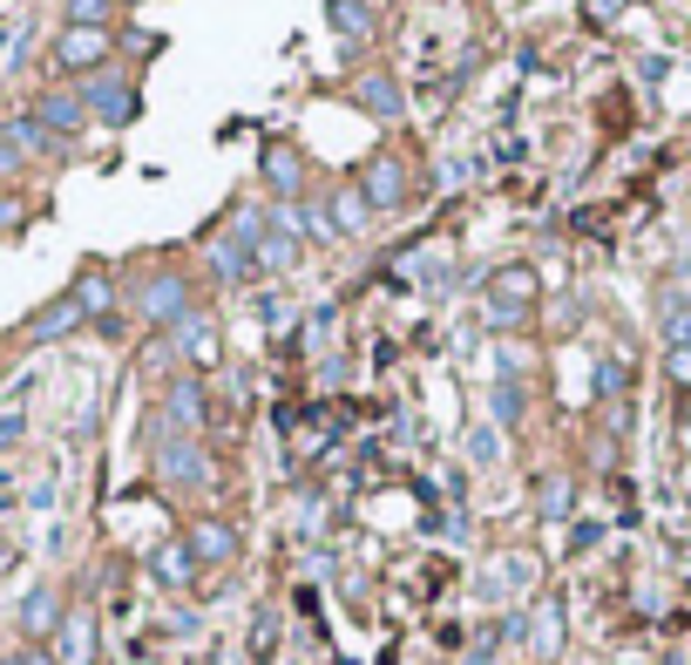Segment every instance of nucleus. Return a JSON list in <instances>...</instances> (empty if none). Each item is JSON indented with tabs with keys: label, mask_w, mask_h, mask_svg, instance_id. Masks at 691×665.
<instances>
[{
	"label": "nucleus",
	"mask_w": 691,
	"mask_h": 665,
	"mask_svg": "<svg viewBox=\"0 0 691 665\" xmlns=\"http://www.w3.org/2000/svg\"><path fill=\"white\" fill-rule=\"evenodd\" d=\"M8 231H21V204H14V198H0V239H8Z\"/></svg>",
	"instance_id": "cd10ccee"
},
{
	"label": "nucleus",
	"mask_w": 691,
	"mask_h": 665,
	"mask_svg": "<svg viewBox=\"0 0 691 665\" xmlns=\"http://www.w3.org/2000/svg\"><path fill=\"white\" fill-rule=\"evenodd\" d=\"M528 306H536V271H528V265L488 271V320H495V326H522Z\"/></svg>",
	"instance_id": "39448f33"
},
{
	"label": "nucleus",
	"mask_w": 691,
	"mask_h": 665,
	"mask_svg": "<svg viewBox=\"0 0 691 665\" xmlns=\"http://www.w3.org/2000/svg\"><path fill=\"white\" fill-rule=\"evenodd\" d=\"M34 123L41 130H62V136H75V130H89V102H81V96H68V89H48V96H41L34 102Z\"/></svg>",
	"instance_id": "9b49d317"
},
{
	"label": "nucleus",
	"mask_w": 691,
	"mask_h": 665,
	"mask_svg": "<svg viewBox=\"0 0 691 665\" xmlns=\"http://www.w3.org/2000/svg\"><path fill=\"white\" fill-rule=\"evenodd\" d=\"M55 665H96V618H89V611H68V618H62Z\"/></svg>",
	"instance_id": "ddd939ff"
},
{
	"label": "nucleus",
	"mask_w": 691,
	"mask_h": 665,
	"mask_svg": "<svg viewBox=\"0 0 691 665\" xmlns=\"http://www.w3.org/2000/svg\"><path fill=\"white\" fill-rule=\"evenodd\" d=\"M14 170H21V149H14V143H0V177H14Z\"/></svg>",
	"instance_id": "c85d7f7f"
},
{
	"label": "nucleus",
	"mask_w": 691,
	"mask_h": 665,
	"mask_svg": "<svg viewBox=\"0 0 691 665\" xmlns=\"http://www.w3.org/2000/svg\"><path fill=\"white\" fill-rule=\"evenodd\" d=\"M183 543H190L197 564H231V557H237V530H231L224 517H197Z\"/></svg>",
	"instance_id": "9d476101"
},
{
	"label": "nucleus",
	"mask_w": 691,
	"mask_h": 665,
	"mask_svg": "<svg viewBox=\"0 0 691 665\" xmlns=\"http://www.w3.org/2000/svg\"><path fill=\"white\" fill-rule=\"evenodd\" d=\"M374 204H366V190H359V177H339L333 190H325V224L339 231V239H366L374 231Z\"/></svg>",
	"instance_id": "423d86ee"
},
{
	"label": "nucleus",
	"mask_w": 691,
	"mask_h": 665,
	"mask_svg": "<svg viewBox=\"0 0 691 665\" xmlns=\"http://www.w3.org/2000/svg\"><path fill=\"white\" fill-rule=\"evenodd\" d=\"M190 570H197L190 543H163V551H156V577L170 584V591H183V584H190Z\"/></svg>",
	"instance_id": "6ab92c4d"
},
{
	"label": "nucleus",
	"mask_w": 691,
	"mask_h": 665,
	"mask_svg": "<svg viewBox=\"0 0 691 665\" xmlns=\"http://www.w3.org/2000/svg\"><path fill=\"white\" fill-rule=\"evenodd\" d=\"M325 27L353 42V34H366V27H374V8H366V0H325Z\"/></svg>",
	"instance_id": "a211bd4d"
},
{
	"label": "nucleus",
	"mask_w": 691,
	"mask_h": 665,
	"mask_svg": "<svg viewBox=\"0 0 691 665\" xmlns=\"http://www.w3.org/2000/svg\"><path fill=\"white\" fill-rule=\"evenodd\" d=\"M55 62L62 68H102L109 62V27H68L55 42Z\"/></svg>",
	"instance_id": "f8f14e48"
},
{
	"label": "nucleus",
	"mask_w": 691,
	"mask_h": 665,
	"mask_svg": "<svg viewBox=\"0 0 691 665\" xmlns=\"http://www.w3.org/2000/svg\"><path fill=\"white\" fill-rule=\"evenodd\" d=\"M14 435H21V414H8V421H0V448H8Z\"/></svg>",
	"instance_id": "7c9ffc66"
},
{
	"label": "nucleus",
	"mask_w": 691,
	"mask_h": 665,
	"mask_svg": "<svg viewBox=\"0 0 691 665\" xmlns=\"http://www.w3.org/2000/svg\"><path fill=\"white\" fill-rule=\"evenodd\" d=\"M81 102H89L96 123H136V82L130 75H89V82H81Z\"/></svg>",
	"instance_id": "6e6552de"
},
{
	"label": "nucleus",
	"mask_w": 691,
	"mask_h": 665,
	"mask_svg": "<svg viewBox=\"0 0 691 665\" xmlns=\"http://www.w3.org/2000/svg\"><path fill=\"white\" fill-rule=\"evenodd\" d=\"M203 421H211V395H203V380L197 374L170 380V395H163V428H170V435H203Z\"/></svg>",
	"instance_id": "0eeeda50"
},
{
	"label": "nucleus",
	"mask_w": 691,
	"mask_h": 665,
	"mask_svg": "<svg viewBox=\"0 0 691 665\" xmlns=\"http://www.w3.org/2000/svg\"><path fill=\"white\" fill-rule=\"evenodd\" d=\"M130 306H136V320H149V326H177L183 312H197V292H190V279L183 271H149V279L130 292Z\"/></svg>",
	"instance_id": "7ed1b4c3"
},
{
	"label": "nucleus",
	"mask_w": 691,
	"mask_h": 665,
	"mask_svg": "<svg viewBox=\"0 0 691 665\" xmlns=\"http://www.w3.org/2000/svg\"><path fill=\"white\" fill-rule=\"evenodd\" d=\"M81 326V306H75V292H62L55 306H41L34 320H27V340H62V333H75Z\"/></svg>",
	"instance_id": "dca6fc26"
},
{
	"label": "nucleus",
	"mask_w": 691,
	"mask_h": 665,
	"mask_svg": "<svg viewBox=\"0 0 691 665\" xmlns=\"http://www.w3.org/2000/svg\"><path fill=\"white\" fill-rule=\"evenodd\" d=\"M149 435H156V476L170 489H203L211 483V448H203V435H170L163 414L149 421Z\"/></svg>",
	"instance_id": "f257e3e1"
},
{
	"label": "nucleus",
	"mask_w": 691,
	"mask_h": 665,
	"mask_svg": "<svg viewBox=\"0 0 691 665\" xmlns=\"http://www.w3.org/2000/svg\"><path fill=\"white\" fill-rule=\"evenodd\" d=\"M211 265L224 271V279H252V271H258V245L244 239V231H224V239L211 245Z\"/></svg>",
	"instance_id": "2eb2a0df"
},
{
	"label": "nucleus",
	"mask_w": 691,
	"mask_h": 665,
	"mask_svg": "<svg viewBox=\"0 0 691 665\" xmlns=\"http://www.w3.org/2000/svg\"><path fill=\"white\" fill-rule=\"evenodd\" d=\"M62 618H68L62 598L48 591V584H41V591H27V605H21V632H27V639H55V632H62Z\"/></svg>",
	"instance_id": "4468645a"
},
{
	"label": "nucleus",
	"mask_w": 691,
	"mask_h": 665,
	"mask_svg": "<svg viewBox=\"0 0 691 665\" xmlns=\"http://www.w3.org/2000/svg\"><path fill=\"white\" fill-rule=\"evenodd\" d=\"M665 374H671V387H684V395H691V340L665 354Z\"/></svg>",
	"instance_id": "393cba45"
},
{
	"label": "nucleus",
	"mask_w": 691,
	"mask_h": 665,
	"mask_svg": "<svg viewBox=\"0 0 691 665\" xmlns=\"http://www.w3.org/2000/svg\"><path fill=\"white\" fill-rule=\"evenodd\" d=\"M258 320H265V326L285 320V292H258Z\"/></svg>",
	"instance_id": "bb28decb"
},
{
	"label": "nucleus",
	"mask_w": 691,
	"mask_h": 665,
	"mask_svg": "<svg viewBox=\"0 0 691 665\" xmlns=\"http://www.w3.org/2000/svg\"><path fill=\"white\" fill-rule=\"evenodd\" d=\"M359 109H374L380 123H400V89H393V75H359Z\"/></svg>",
	"instance_id": "f3484780"
},
{
	"label": "nucleus",
	"mask_w": 691,
	"mask_h": 665,
	"mask_svg": "<svg viewBox=\"0 0 691 665\" xmlns=\"http://www.w3.org/2000/svg\"><path fill=\"white\" fill-rule=\"evenodd\" d=\"M359 190H366L374 211H406L414 204V164H406L400 149H374L366 170H359Z\"/></svg>",
	"instance_id": "20e7f679"
},
{
	"label": "nucleus",
	"mask_w": 691,
	"mask_h": 665,
	"mask_svg": "<svg viewBox=\"0 0 691 665\" xmlns=\"http://www.w3.org/2000/svg\"><path fill=\"white\" fill-rule=\"evenodd\" d=\"M495 421H502V428L522 421V380H502V387H495Z\"/></svg>",
	"instance_id": "b1692460"
},
{
	"label": "nucleus",
	"mask_w": 691,
	"mask_h": 665,
	"mask_svg": "<svg viewBox=\"0 0 691 665\" xmlns=\"http://www.w3.org/2000/svg\"><path fill=\"white\" fill-rule=\"evenodd\" d=\"M258 184L271 190L278 204H299L305 190H312V164H305V149H299L292 136H271V143L258 149Z\"/></svg>",
	"instance_id": "f03ea898"
},
{
	"label": "nucleus",
	"mask_w": 691,
	"mask_h": 665,
	"mask_svg": "<svg viewBox=\"0 0 691 665\" xmlns=\"http://www.w3.org/2000/svg\"><path fill=\"white\" fill-rule=\"evenodd\" d=\"M678 442L691 448V395H684V414H678Z\"/></svg>",
	"instance_id": "c756f323"
},
{
	"label": "nucleus",
	"mask_w": 691,
	"mask_h": 665,
	"mask_svg": "<svg viewBox=\"0 0 691 665\" xmlns=\"http://www.w3.org/2000/svg\"><path fill=\"white\" fill-rule=\"evenodd\" d=\"M258 265L292 271V265H299V239H285V231H265V239H258Z\"/></svg>",
	"instance_id": "412c9836"
},
{
	"label": "nucleus",
	"mask_w": 691,
	"mask_h": 665,
	"mask_svg": "<svg viewBox=\"0 0 691 665\" xmlns=\"http://www.w3.org/2000/svg\"><path fill=\"white\" fill-rule=\"evenodd\" d=\"M8 143H14L21 156H27V149H55V136H48V130H41V123H34V115H21V123L8 130Z\"/></svg>",
	"instance_id": "5701e85b"
},
{
	"label": "nucleus",
	"mask_w": 691,
	"mask_h": 665,
	"mask_svg": "<svg viewBox=\"0 0 691 665\" xmlns=\"http://www.w3.org/2000/svg\"><path fill=\"white\" fill-rule=\"evenodd\" d=\"M115 0H68V27H109Z\"/></svg>",
	"instance_id": "4be33fe9"
},
{
	"label": "nucleus",
	"mask_w": 691,
	"mask_h": 665,
	"mask_svg": "<svg viewBox=\"0 0 691 665\" xmlns=\"http://www.w3.org/2000/svg\"><path fill=\"white\" fill-rule=\"evenodd\" d=\"M684 496H691V455H684Z\"/></svg>",
	"instance_id": "473e14b6"
},
{
	"label": "nucleus",
	"mask_w": 691,
	"mask_h": 665,
	"mask_svg": "<svg viewBox=\"0 0 691 665\" xmlns=\"http://www.w3.org/2000/svg\"><path fill=\"white\" fill-rule=\"evenodd\" d=\"M543 517H569V483H562V476L543 483Z\"/></svg>",
	"instance_id": "a878e982"
},
{
	"label": "nucleus",
	"mask_w": 691,
	"mask_h": 665,
	"mask_svg": "<svg viewBox=\"0 0 691 665\" xmlns=\"http://www.w3.org/2000/svg\"><path fill=\"white\" fill-rule=\"evenodd\" d=\"M170 333H177V354H183L190 367H218V354H224V333H218V320H211V312H183V320H177Z\"/></svg>",
	"instance_id": "1a4fd4ad"
},
{
	"label": "nucleus",
	"mask_w": 691,
	"mask_h": 665,
	"mask_svg": "<svg viewBox=\"0 0 691 665\" xmlns=\"http://www.w3.org/2000/svg\"><path fill=\"white\" fill-rule=\"evenodd\" d=\"M8 665H48V658H41V652H14Z\"/></svg>",
	"instance_id": "2f4dec72"
},
{
	"label": "nucleus",
	"mask_w": 691,
	"mask_h": 665,
	"mask_svg": "<svg viewBox=\"0 0 691 665\" xmlns=\"http://www.w3.org/2000/svg\"><path fill=\"white\" fill-rule=\"evenodd\" d=\"M75 306H81V320H89V312H109V306H115V292H109V271H81Z\"/></svg>",
	"instance_id": "aec40b11"
}]
</instances>
